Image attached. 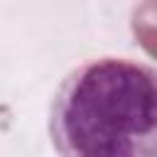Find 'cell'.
<instances>
[{"label": "cell", "instance_id": "obj_1", "mask_svg": "<svg viewBox=\"0 0 157 157\" xmlns=\"http://www.w3.org/2000/svg\"><path fill=\"white\" fill-rule=\"evenodd\" d=\"M49 137L66 157H157V69L120 56L76 66L49 105Z\"/></svg>", "mask_w": 157, "mask_h": 157}, {"label": "cell", "instance_id": "obj_2", "mask_svg": "<svg viewBox=\"0 0 157 157\" xmlns=\"http://www.w3.org/2000/svg\"><path fill=\"white\" fill-rule=\"evenodd\" d=\"M132 32L137 42L157 56V0H145L132 12Z\"/></svg>", "mask_w": 157, "mask_h": 157}]
</instances>
